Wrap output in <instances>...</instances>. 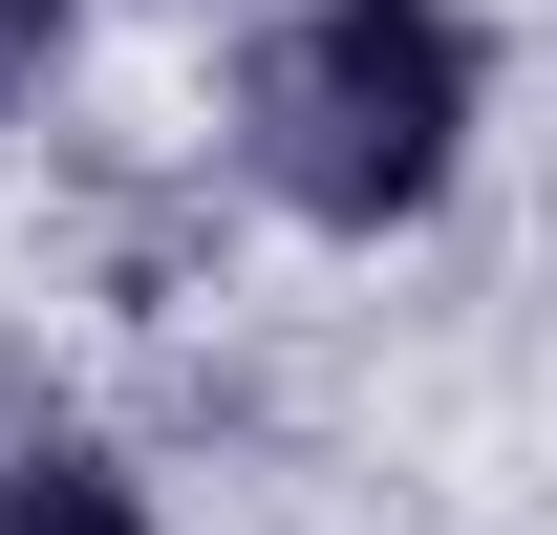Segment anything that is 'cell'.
<instances>
[{"label":"cell","mask_w":557,"mask_h":535,"mask_svg":"<svg viewBox=\"0 0 557 535\" xmlns=\"http://www.w3.org/2000/svg\"><path fill=\"white\" fill-rule=\"evenodd\" d=\"M236 150H258V194L322 214V236L429 214L450 150H472V22H450V0H300L258 65H236Z\"/></svg>","instance_id":"obj_1"},{"label":"cell","mask_w":557,"mask_h":535,"mask_svg":"<svg viewBox=\"0 0 557 535\" xmlns=\"http://www.w3.org/2000/svg\"><path fill=\"white\" fill-rule=\"evenodd\" d=\"M0 535H150L108 450H0Z\"/></svg>","instance_id":"obj_2"},{"label":"cell","mask_w":557,"mask_h":535,"mask_svg":"<svg viewBox=\"0 0 557 535\" xmlns=\"http://www.w3.org/2000/svg\"><path fill=\"white\" fill-rule=\"evenodd\" d=\"M44 43H65V0H0V86H44Z\"/></svg>","instance_id":"obj_3"}]
</instances>
